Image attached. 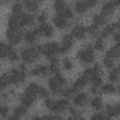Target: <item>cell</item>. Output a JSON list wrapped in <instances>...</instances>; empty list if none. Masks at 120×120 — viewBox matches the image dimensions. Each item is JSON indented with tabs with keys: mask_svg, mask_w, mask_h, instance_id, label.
<instances>
[{
	"mask_svg": "<svg viewBox=\"0 0 120 120\" xmlns=\"http://www.w3.org/2000/svg\"><path fill=\"white\" fill-rule=\"evenodd\" d=\"M52 21H54V24L56 26V28H59V30H65V28L68 27V21H67V19L62 17L61 14H56V16L52 19Z\"/></svg>",
	"mask_w": 120,
	"mask_h": 120,
	"instance_id": "9c48e42d",
	"label": "cell"
},
{
	"mask_svg": "<svg viewBox=\"0 0 120 120\" xmlns=\"http://www.w3.org/2000/svg\"><path fill=\"white\" fill-rule=\"evenodd\" d=\"M19 17H20L21 26H31V24L34 23V16H31V14L21 13V14H19Z\"/></svg>",
	"mask_w": 120,
	"mask_h": 120,
	"instance_id": "9a60e30c",
	"label": "cell"
},
{
	"mask_svg": "<svg viewBox=\"0 0 120 120\" xmlns=\"http://www.w3.org/2000/svg\"><path fill=\"white\" fill-rule=\"evenodd\" d=\"M61 93H62V96H64V98L69 99V98H72V95L75 93V89H74V88H69V89H64Z\"/></svg>",
	"mask_w": 120,
	"mask_h": 120,
	"instance_id": "f35d334b",
	"label": "cell"
},
{
	"mask_svg": "<svg viewBox=\"0 0 120 120\" xmlns=\"http://www.w3.org/2000/svg\"><path fill=\"white\" fill-rule=\"evenodd\" d=\"M88 81H89V79H88L85 75H82L81 78H78V79L75 81V83H74V86H72V88H74V89H75V92H76V90H79V89L85 88V86H86V83H88Z\"/></svg>",
	"mask_w": 120,
	"mask_h": 120,
	"instance_id": "2e32d148",
	"label": "cell"
},
{
	"mask_svg": "<svg viewBox=\"0 0 120 120\" xmlns=\"http://www.w3.org/2000/svg\"><path fill=\"white\" fill-rule=\"evenodd\" d=\"M64 68H65V69H72V68H74V62L71 61L69 58H65V59H64Z\"/></svg>",
	"mask_w": 120,
	"mask_h": 120,
	"instance_id": "f6af8a7d",
	"label": "cell"
},
{
	"mask_svg": "<svg viewBox=\"0 0 120 120\" xmlns=\"http://www.w3.org/2000/svg\"><path fill=\"white\" fill-rule=\"evenodd\" d=\"M6 2H7V0H2V3H3V4H4V3H6Z\"/></svg>",
	"mask_w": 120,
	"mask_h": 120,
	"instance_id": "be15d7a7",
	"label": "cell"
},
{
	"mask_svg": "<svg viewBox=\"0 0 120 120\" xmlns=\"http://www.w3.org/2000/svg\"><path fill=\"white\" fill-rule=\"evenodd\" d=\"M85 2L88 3V6H89V7H93V6H96L98 0H85Z\"/></svg>",
	"mask_w": 120,
	"mask_h": 120,
	"instance_id": "11a10c76",
	"label": "cell"
},
{
	"mask_svg": "<svg viewBox=\"0 0 120 120\" xmlns=\"http://www.w3.org/2000/svg\"><path fill=\"white\" fill-rule=\"evenodd\" d=\"M6 38H7V41H9L11 45H16V44H19V42L24 38V35L21 34V31H20V30L9 28V30H7V33H6Z\"/></svg>",
	"mask_w": 120,
	"mask_h": 120,
	"instance_id": "5b68a950",
	"label": "cell"
},
{
	"mask_svg": "<svg viewBox=\"0 0 120 120\" xmlns=\"http://www.w3.org/2000/svg\"><path fill=\"white\" fill-rule=\"evenodd\" d=\"M106 55H107V56H112V58H117V54H116V51H114V48H113V47L106 52Z\"/></svg>",
	"mask_w": 120,
	"mask_h": 120,
	"instance_id": "f907efd6",
	"label": "cell"
},
{
	"mask_svg": "<svg viewBox=\"0 0 120 120\" xmlns=\"http://www.w3.org/2000/svg\"><path fill=\"white\" fill-rule=\"evenodd\" d=\"M86 30H88V34H89V35L96 37V35H98V33H99V26H98L96 23H93V24H92V26H89Z\"/></svg>",
	"mask_w": 120,
	"mask_h": 120,
	"instance_id": "f1b7e54d",
	"label": "cell"
},
{
	"mask_svg": "<svg viewBox=\"0 0 120 120\" xmlns=\"http://www.w3.org/2000/svg\"><path fill=\"white\" fill-rule=\"evenodd\" d=\"M9 59H10V61H13V62H14V61H17V59H19V55H17V54H16L14 51H13V52L10 54V56H9Z\"/></svg>",
	"mask_w": 120,
	"mask_h": 120,
	"instance_id": "816d5d0a",
	"label": "cell"
},
{
	"mask_svg": "<svg viewBox=\"0 0 120 120\" xmlns=\"http://www.w3.org/2000/svg\"><path fill=\"white\" fill-rule=\"evenodd\" d=\"M74 35L72 34H65L64 37H62V44H67V45H69V47H72V44H74Z\"/></svg>",
	"mask_w": 120,
	"mask_h": 120,
	"instance_id": "836d02e7",
	"label": "cell"
},
{
	"mask_svg": "<svg viewBox=\"0 0 120 120\" xmlns=\"http://www.w3.org/2000/svg\"><path fill=\"white\" fill-rule=\"evenodd\" d=\"M117 90H119V93H120V86H119V89H117Z\"/></svg>",
	"mask_w": 120,
	"mask_h": 120,
	"instance_id": "03108f58",
	"label": "cell"
},
{
	"mask_svg": "<svg viewBox=\"0 0 120 120\" xmlns=\"http://www.w3.org/2000/svg\"><path fill=\"white\" fill-rule=\"evenodd\" d=\"M20 52H21V55H20L21 61L26 64H31L37 59V56L40 54H42V45H34L30 48H23Z\"/></svg>",
	"mask_w": 120,
	"mask_h": 120,
	"instance_id": "6da1fadb",
	"label": "cell"
},
{
	"mask_svg": "<svg viewBox=\"0 0 120 120\" xmlns=\"http://www.w3.org/2000/svg\"><path fill=\"white\" fill-rule=\"evenodd\" d=\"M86 33H88V30H86L83 26H81V24H76V26L72 28V35H74L75 38H78V40H82V38H85Z\"/></svg>",
	"mask_w": 120,
	"mask_h": 120,
	"instance_id": "52a82bcc",
	"label": "cell"
},
{
	"mask_svg": "<svg viewBox=\"0 0 120 120\" xmlns=\"http://www.w3.org/2000/svg\"><path fill=\"white\" fill-rule=\"evenodd\" d=\"M113 48H114L117 56H120V42H116V45H113Z\"/></svg>",
	"mask_w": 120,
	"mask_h": 120,
	"instance_id": "db71d44e",
	"label": "cell"
},
{
	"mask_svg": "<svg viewBox=\"0 0 120 120\" xmlns=\"http://www.w3.org/2000/svg\"><path fill=\"white\" fill-rule=\"evenodd\" d=\"M35 40H37V33H35L34 30H33V31H27V33L24 34V41H26L27 44H34Z\"/></svg>",
	"mask_w": 120,
	"mask_h": 120,
	"instance_id": "44dd1931",
	"label": "cell"
},
{
	"mask_svg": "<svg viewBox=\"0 0 120 120\" xmlns=\"http://www.w3.org/2000/svg\"><path fill=\"white\" fill-rule=\"evenodd\" d=\"M69 49H71V47H69V45H67V44H62L61 47H59V54H67Z\"/></svg>",
	"mask_w": 120,
	"mask_h": 120,
	"instance_id": "bcb514c9",
	"label": "cell"
},
{
	"mask_svg": "<svg viewBox=\"0 0 120 120\" xmlns=\"http://www.w3.org/2000/svg\"><path fill=\"white\" fill-rule=\"evenodd\" d=\"M9 76H10V82L13 85H17V83H21L24 79H26V67L21 64L17 69H11L9 72Z\"/></svg>",
	"mask_w": 120,
	"mask_h": 120,
	"instance_id": "3957f363",
	"label": "cell"
},
{
	"mask_svg": "<svg viewBox=\"0 0 120 120\" xmlns=\"http://www.w3.org/2000/svg\"><path fill=\"white\" fill-rule=\"evenodd\" d=\"M117 68H119V71H120V64H119V67H117Z\"/></svg>",
	"mask_w": 120,
	"mask_h": 120,
	"instance_id": "e7e4bbea",
	"label": "cell"
},
{
	"mask_svg": "<svg viewBox=\"0 0 120 120\" xmlns=\"http://www.w3.org/2000/svg\"><path fill=\"white\" fill-rule=\"evenodd\" d=\"M55 79H56V82L61 85V86H65V85H67V79H65L61 74H59V72H58V74H55Z\"/></svg>",
	"mask_w": 120,
	"mask_h": 120,
	"instance_id": "ab89813d",
	"label": "cell"
},
{
	"mask_svg": "<svg viewBox=\"0 0 120 120\" xmlns=\"http://www.w3.org/2000/svg\"><path fill=\"white\" fill-rule=\"evenodd\" d=\"M74 103L76 106H83L88 103V95L86 93H78L74 96Z\"/></svg>",
	"mask_w": 120,
	"mask_h": 120,
	"instance_id": "5bb4252c",
	"label": "cell"
},
{
	"mask_svg": "<svg viewBox=\"0 0 120 120\" xmlns=\"http://www.w3.org/2000/svg\"><path fill=\"white\" fill-rule=\"evenodd\" d=\"M105 116H106V114H103V113H95V114L92 116V119H93V120H96V119H105Z\"/></svg>",
	"mask_w": 120,
	"mask_h": 120,
	"instance_id": "f5cc1de1",
	"label": "cell"
},
{
	"mask_svg": "<svg viewBox=\"0 0 120 120\" xmlns=\"http://www.w3.org/2000/svg\"><path fill=\"white\" fill-rule=\"evenodd\" d=\"M113 40H114L116 42H120V33H114V34H113Z\"/></svg>",
	"mask_w": 120,
	"mask_h": 120,
	"instance_id": "6f0895ef",
	"label": "cell"
},
{
	"mask_svg": "<svg viewBox=\"0 0 120 120\" xmlns=\"http://www.w3.org/2000/svg\"><path fill=\"white\" fill-rule=\"evenodd\" d=\"M7 113H9V107L7 106H2V107H0V116H2V117H6Z\"/></svg>",
	"mask_w": 120,
	"mask_h": 120,
	"instance_id": "7dc6e473",
	"label": "cell"
},
{
	"mask_svg": "<svg viewBox=\"0 0 120 120\" xmlns=\"http://www.w3.org/2000/svg\"><path fill=\"white\" fill-rule=\"evenodd\" d=\"M38 28H40V33H41V35H44V37H47V38L52 37V34H54V30H52V27H51L49 24H47V23H41V26H40Z\"/></svg>",
	"mask_w": 120,
	"mask_h": 120,
	"instance_id": "8fae6325",
	"label": "cell"
},
{
	"mask_svg": "<svg viewBox=\"0 0 120 120\" xmlns=\"http://www.w3.org/2000/svg\"><path fill=\"white\" fill-rule=\"evenodd\" d=\"M92 85H93V86L100 88V86L103 85V82H102V76H100V75H96V76L92 79Z\"/></svg>",
	"mask_w": 120,
	"mask_h": 120,
	"instance_id": "60d3db41",
	"label": "cell"
},
{
	"mask_svg": "<svg viewBox=\"0 0 120 120\" xmlns=\"http://www.w3.org/2000/svg\"><path fill=\"white\" fill-rule=\"evenodd\" d=\"M83 75H85V76H86L88 79H90V81H92V79H93V78H95L96 75H100V74H98V72L95 71V68H88V69H85Z\"/></svg>",
	"mask_w": 120,
	"mask_h": 120,
	"instance_id": "4dcf8cb0",
	"label": "cell"
},
{
	"mask_svg": "<svg viewBox=\"0 0 120 120\" xmlns=\"http://www.w3.org/2000/svg\"><path fill=\"white\" fill-rule=\"evenodd\" d=\"M106 117H113V116H117V109H116V105L112 106V105H107L106 106Z\"/></svg>",
	"mask_w": 120,
	"mask_h": 120,
	"instance_id": "484cf974",
	"label": "cell"
},
{
	"mask_svg": "<svg viewBox=\"0 0 120 120\" xmlns=\"http://www.w3.org/2000/svg\"><path fill=\"white\" fill-rule=\"evenodd\" d=\"M76 58L79 59L81 62H83V64H90V62H93L95 61V52H93V47L90 45V44H88L83 49H81V51H78V54H76Z\"/></svg>",
	"mask_w": 120,
	"mask_h": 120,
	"instance_id": "7a4b0ae2",
	"label": "cell"
},
{
	"mask_svg": "<svg viewBox=\"0 0 120 120\" xmlns=\"http://www.w3.org/2000/svg\"><path fill=\"white\" fill-rule=\"evenodd\" d=\"M58 14H61V16H62V17H65L67 20H68V19H72V16H74L72 10H71L69 7H65V9H64L61 13H58Z\"/></svg>",
	"mask_w": 120,
	"mask_h": 120,
	"instance_id": "d590c367",
	"label": "cell"
},
{
	"mask_svg": "<svg viewBox=\"0 0 120 120\" xmlns=\"http://www.w3.org/2000/svg\"><path fill=\"white\" fill-rule=\"evenodd\" d=\"M11 11H13V14H21V13H23V4L14 3L13 7H11Z\"/></svg>",
	"mask_w": 120,
	"mask_h": 120,
	"instance_id": "8d00e7d4",
	"label": "cell"
},
{
	"mask_svg": "<svg viewBox=\"0 0 120 120\" xmlns=\"http://www.w3.org/2000/svg\"><path fill=\"white\" fill-rule=\"evenodd\" d=\"M14 2H16V3H20V2H21V0H14Z\"/></svg>",
	"mask_w": 120,
	"mask_h": 120,
	"instance_id": "6125c7cd",
	"label": "cell"
},
{
	"mask_svg": "<svg viewBox=\"0 0 120 120\" xmlns=\"http://www.w3.org/2000/svg\"><path fill=\"white\" fill-rule=\"evenodd\" d=\"M26 113H27V106H26V105H23V103L14 109V114H16L17 117H20V116H24Z\"/></svg>",
	"mask_w": 120,
	"mask_h": 120,
	"instance_id": "4316f807",
	"label": "cell"
},
{
	"mask_svg": "<svg viewBox=\"0 0 120 120\" xmlns=\"http://www.w3.org/2000/svg\"><path fill=\"white\" fill-rule=\"evenodd\" d=\"M119 78H120V75H119V68H117V69H110V72H109V79H110L112 82H116Z\"/></svg>",
	"mask_w": 120,
	"mask_h": 120,
	"instance_id": "e575fe53",
	"label": "cell"
},
{
	"mask_svg": "<svg viewBox=\"0 0 120 120\" xmlns=\"http://www.w3.org/2000/svg\"><path fill=\"white\" fill-rule=\"evenodd\" d=\"M117 28H120V26H119L117 23H114V24H110V26H106V27H105V30L102 31V38H107L109 35L114 34Z\"/></svg>",
	"mask_w": 120,
	"mask_h": 120,
	"instance_id": "7c38bea8",
	"label": "cell"
},
{
	"mask_svg": "<svg viewBox=\"0 0 120 120\" xmlns=\"http://www.w3.org/2000/svg\"><path fill=\"white\" fill-rule=\"evenodd\" d=\"M116 109H117V114H120V105H116Z\"/></svg>",
	"mask_w": 120,
	"mask_h": 120,
	"instance_id": "680465c9",
	"label": "cell"
},
{
	"mask_svg": "<svg viewBox=\"0 0 120 120\" xmlns=\"http://www.w3.org/2000/svg\"><path fill=\"white\" fill-rule=\"evenodd\" d=\"M65 7H67V6H65V3H64V0H55V2H54V9H55V11H58V13H61Z\"/></svg>",
	"mask_w": 120,
	"mask_h": 120,
	"instance_id": "f546056e",
	"label": "cell"
},
{
	"mask_svg": "<svg viewBox=\"0 0 120 120\" xmlns=\"http://www.w3.org/2000/svg\"><path fill=\"white\" fill-rule=\"evenodd\" d=\"M24 6L30 11H35L38 9V0H24Z\"/></svg>",
	"mask_w": 120,
	"mask_h": 120,
	"instance_id": "7402d4cb",
	"label": "cell"
},
{
	"mask_svg": "<svg viewBox=\"0 0 120 120\" xmlns=\"http://www.w3.org/2000/svg\"><path fill=\"white\" fill-rule=\"evenodd\" d=\"M69 113H71V116H74V117H81V116H82L81 112H78V110L74 109V107H69Z\"/></svg>",
	"mask_w": 120,
	"mask_h": 120,
	"instance_id": "681fc988",
	"label": "cell"
},
{
	"mask_svg": "<svg viewBox=\"0 0 120 120\" xmlns=\"http://www.w3.org/2000/svg\"><path fill=\"white\" fill-rule=\"evenodd\" d=\"M88 3L86 2H82V0H78V2L75 3V10L78 11V13H85L86 10H88Z\"/></svg>",
	"mask_w": 120,
	"mask_h": 120,
	"instance_id": "603a6c76",
	"label": "cell"
},
{
	"mask_svg": "<svg viewBox=\"0 0 120 120\" xmlns=\"http://www.w3.org/2000/svg\"><path fill=\"white\" fill-rule=\"evenodd\" d=\"M114 4L116 6H120V0H114Z\"/></svg>",
	"mask_w": 120,
	"mask_h": 120,
	"instance_id": "91938a15",
	"label": "cell"
},
{
	"mask_svg": "<svg viewBox=\"0 0 120 120\" xmlns=\"http://www.w3.org/2000/svg\"><path fill=\"white\" fill-rule=\"evenodd\" d=\"M44 103H45V107H47V109H49V110H52V109H54V106H55V100H52V99H49V98L44 99Z\"/></svg>",
	"mask_w": 120,
	"mask_h": 120,
	"instance_id": "b9f144b4",
	"label": "cell"
},
{
	"mask_svg": "<svg viewBox=\"0 0 120 120\" xmlns=\"http://www.w3.org/2000/svg\"><path fill=\"white\" fill-rule=\"evenodd\" d=\"M48 69H49V68H47L45 65H38V67H35V68L31 71V74L35 75V76H45L47 72H48Z\"/></svg>",
	"mask_w": 120,
	"mask_h": 120,
	"instance_id": "e0dca14e",
	"label": "cell"
},
{
	"mask_svg": "<svg viewBox=\"0 0 120 120\" xmlns=\"http://www.w3.org/2000/svg\"><path fill=\"white\" fill-rule=\"evenodd\" d=\"M38 96H40V98H42V99H47V98H49V90H47L45 88H40Z\"/></svg>",
	"mask_w": 120,
	"mask_h": 120,
	"instance_id": "ee69618b",
	"label": "cell"
},
{
	"mask_svg": "<svg viewBox=\"0 0 120 120\" xmlns=\"http://www.w3.org/2000/svg\"><path fill=\"white\" fill-rule=\"evenodd\" d=\"M117 24L120 26V16H119V20H117Z\"/></svg>",
	"mask_w": 120,
	"mask_h": 120,
	"instance_id": "94428289",
	"label": "cell"
},
{
	"mask_svg": "<svg viewBox=\"0 0 120 120\" xmlns=\"http://www.w3.org/2000/svg\"><path fill=\"white\" fill-rule=\"evenodd\" d=\"M90 106H92L93 109H96V110H100V109L103 107V102H102L100 98H93V99L90 100Z\"/></svg>",
	"mask_w": 120,
	"mask_h": 120,
	"instance_id": "d4e9b609",
	"label": "cell"
},
{
	"mask_svg": "<svg viewBox=\"0 0 120 120\" xmlns=\"http://www.w3.org/2000/svg\"><path fill=\"white\" fill-rule=\"evenodd\" d=\"M95 48H96V49H99V51L105 48V42H103V38H102V37H100V38H98V40L95 41Z\"/></svg>",
	"mask_w": 120,
	"mask_h": 120,
	"instance_id": "7bdbcfd3",
	"label": "cell"
},
{
	"mask_svg": "<svg viewBox=\"0 0 120 120\" xmlns=\"http://www.w3.org/2000/svg\"><path fill=\"white\" fill-rule=\"evenodd\" d=\"M113 59H114V58H112V56H107V55H106V56H105V59H103V65H105V67H107V68H113V64H114V62H113Z\"/></svg>",
	"mask_w": 120,
	"mask_h": 120,
	"instance_id": "74e56055",
	"label": "cell"
},
{
	"mask_svg": "<svg viewBox=\"0 0 120 120\" xmlns=\"http://www.w3.org/2000/svg\"><path fill=\"white\" fill-rule=\"evenodd\" d=\"M93 23H96L98 26H102V24H105L106 23V16L105 14H95L93 16Z\"/></svg>",
	"mask_w": 120,
	"mask_h": 120,
	"instance_id": "83f0119b",
	"label": "cell"
},
{
	"mask_svg": "<svg viewBox=\"0 0 120 120\" xmlns=\"http://www.w3.org/2000/svg\"><path fill=\"white\" fill-rule=\"evenodd\" d=\"M7 26L9 28H14V30H20L23 26H21V21H20V17L19 14H11L7 20Z\"/></svg>",
	"mask_w": 120,
	"mask_h": 120,
	"instance_id": "8992f818",
	"label": "cell"
},
{
	"mask_svg": "<svg viewBox=\"0 0 120 120\" xmlns=\"http://www.w3.org/2000/svg\"><path fill=\"white\" fill-rule=\"evenodd\" d=\"M13 51H14V49L11 48V44L7 45L6 42H2V49H0V52H2V58H9Z\"/></svg>",
	"mask_w": 120,
	"mask_h": 120,
	"instance_id": "ac0fdd59",
	"label": "cell"
},
{
	"mask_svg": "<svg viewBox=\"0 0 120 120\" xmlns=\"http://www.w3.org/2000/svg\"><path fill=\"white\" fill-rule=\"evenodd\" d=\"M10 83H11V82H10V76H9V74H4V75H2V81H0V86H2V88L4 89V88H7Z\"/></svg>",
	"mask_w": 120,
	"mask_h": 120,
	"instance_id": "d6a6232c",
	"label": "cell"
},
{
	"mask_svg": "<svg viewBox=\"0 0 120 120\" xmlns=\"http://www.w3.org/2000/svg\"><path fill=\"white\" fill-rule=\"evenodd\" d=\"M59 52V45L56 42H48L47 45H42V55L48 59H52Z\"/></svg>",
	"mask_w": 120,
	"mask_h": 120,
	"instance_id": "277c9868",
	"label": "cell"
},
{
	"mask_svg": "<svg viewBox=\"0 0 120 120\" xmlns=\"http://www.w3.org/2000/svg\"><path fill=\"white\" fill-rule=\"evenodd\" d=\"M49 71L54 72V74H58L59 72V61L56 58H52L51 62H49Z\"/></svg>",
	"mask_w": 120,
	"mask_h": 120,
	"instance_id": "cb8c5ba5",
	"label": "cell"
},
{
	"mask_svg": "<svg viewBox=\"0 0 120 120\" xmlns=\"http://www.w3.org/2000/svg\"><path fill=\"white\" fill-rule=\"evenodd\" d=\"M102 90H103V93L110 95V93L116 92V88L113 86V83H106V85H102Z\"/></svg>",
	"mask_w": 120,
	"mask_h": 120,
	"instance_id": "1f68e13d",
	"label": "cell"
},
{
	"mask_svg": "<svg viewBox=\"0 0 120 120\" xmlns=\"http://www.w3.org/2000/svg\"><path fill=\"white\" fill-rule=\"evenodd\" d=\"M40 88L41 86H38L37 83H30L27 88H26V93H28V95H33V96H38V92H40Z\"/></svg>",
	"mask_w": 120,
	"mask_h": 120,
	"instance_id": "d6986e66",
	"label": "cell"
},
{
	"mask_svg": "<svg viewBox=\"0 0 120 120\" xmlns=\"http://www.w3.org/2000/svg\"><path fill=\"white\" fill-rule=\"evenodd\" d=\"M37 20H38L40 23H45V20H47V13H45V11L40 13V14H38V17H37Z\"/></svg>",
	"mask_w": 120,
	"mask_h": 120,
	"instance_id": "c3c4849f",
	"label": "cell"
},
{
	"mask_svg": "<svg viewBox=\"0 0 120 120\" xmlns=\"http://www.w3.org/2000/svg\"><path fill=\"white\" fill-rule=\"evenodd\" d=\"M48 88H49V90H51L52 93H61V92H62V89H61L62 86L56 82L55 78H51V79L48 81Z\"/></svg>",
	"mask_w": 120,
	"mask_h": 120,
	"instance_id": "4fadbf2b",
	"label": "cell"
},
{
	"mask_svg": "<svg viewBox=\"0 0 120 120\" xmlns=\"http://www.w3.org/2000/svg\"><path fill=\"white\" fill-rule=\"evenodd\" d=\"M114 7H116L114 0H106V2L103 3V6H102V14L110 16V14L114 11Z\"/></svg>",
	"mask_w": 120,
	"mask_h": 120,
	"instance_id": "ba28073f",
	"label": "cell"
},
{
	"mask_svg": "<svg viewBox=\"0 0 120 120\" xmlns=\"http://www.w3.org/2000/svg\"><path fill=\"white\" fill-rule=\"evenodd\" d=\"M21 103L23 105H26L27 107H30L33 103H34V100H35V96H33V95H28V93H24V95H21Z\"/></svg>",
	"mask_w": 120,
	"mask_h": 120,
	"instance_id": "ffe728a7",
	"label": "cell"
},
{
	"mask_svg": "<svg viewBox=\"0 0 120 120\" xmlns=\"http://www.w3.org/2000/svg\"><path fill=\"white\" fill-rule=\"evenodd\" d=\"M93 68H95V71H96L98 74H100V75H102V65H100V64H95V67H93Z\"/></svg>",
	"mask_w": 120,
	"mask_h": 120,
	"instance_id": "9f6ffc18",
	"label": "cell"
},
{
	"mask_svg": "<svg viewBox=\"0 0 120 120\" xmlns=\"http://www.w3.org/2000/svg\"><path fill=\"white\" fill-rule=\"evenodd\" d=\"M67 109H69L68 100H67V99H61V100L55 102V106H54L52 112H55V113H62V112H65Z\"/></svg>",
	"mask_w": 120,
	"mask_h": 120,
	"instance_id": "30bf717a",
	"label": "cell"
}]
</instances>
